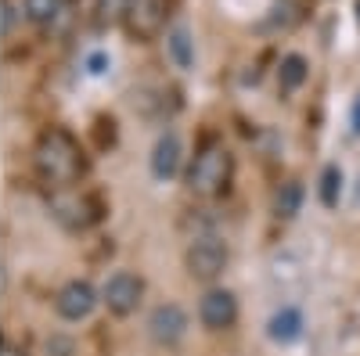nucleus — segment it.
I'll return each mask as SVG.
<instances>
[{
  "label": "nucleus",
  "instance_id": "nucleus-1",
  "mask_svg": "<svg viewBox=\"0 0 360 356\" xmlns=\"http://www.w3.org/2000/svg\"><path fill=\"white\" fill-rule=\"evenodd\" d=\"M33 169H37L40 180L51 184L54 191L72 187L83 176V169H86L79 140L69 130H47V133H40V140L33 147Z\"/></svg>",
  "mask_w": 360,
  "mask_h": 356
},
{
  "label": "nucleus",
  "instance_id": "nucleus-2",
  "mask_svg": "<svg viewBox=\"0 0 360 356\" xmlns=\"http://www.w3.org/2000/svg\"><path fill=\"white\" fill-rule=\"evenodd\" d=\"M184 180H188V191L198 195V198L224 195L231 187V180H234V155L227 152L220 140H209L202 152L195 155V162L188 166Z\"/></svg>",
  "mask_w": 360,
  "mask_h": 356
},
{
  "label": "nucleus",
  "instance_id": "nucleus-3",
  "mask_svg": "<svg viewBox=\"0 0 360 356\" xmlns=\"http://www.w3.org/2000/svg\"><path fill=\"white\" fill-rule=\"evenodd\" d=\"M227 263H231V249L220 242V237H213V234L195 237V242L188 245V252H184L188 274H191L195 281H202V284L217 281V277L227 270Z\"/></svg>",
  "mask_w": 360,
  "mask_h": 356
},
{
  "label": "nucleus",
  "instance_id": "nucleus-4",
  "mask_svg": "<svg viewBox=\"0 0 360 356\" xmlns=\"http://www.w3.org/2000/svg\"><path fill=\"white\" fill-rule=\"evenodd\" d=\"M101 303H105L108 313H115V317L137 313V306L144 303V277L134 274V270H115V274L101 284Z\"/></svg>",
  "mask_w": 360,
  "mask_h": 356
},
{
  "label": "nucleus",
  "instance_id": "nucleus-5",
  "mask_svg": "<svg viewBox=\"0 0 360 356\" xmlns=\"http://www.w3.org/2000/svg\"><path fill=\"white\" fill-rule=\"evenodd\" d=\"M98 303H101V291L90 281H83V277H72V281H65L62 288H58L54 313L62 320H69V324H79V320H86L90 313H94Z\"/></svg>",
  "mask_w": 360,
  "mask_h": 356
},
{
  "label": "nucleus",
  "instance_id": "nucleus-6",
  "mask_svg": "<svg viewBox=\"0 0 360 356\" xmlns=\"http://www.w3.org/2000/svg\"><path fill=\"white\" fill-rule=\"evenodd\" d=\"M188 328H191V320H188L184 306H176V303H162V306H155L152 313H148V335H152V342L162 345V349L180 345L184 335H188Z\"/></svg>",
  "mask_w": 360,
  "mask_h": 356
},
{
  "label": "nucleus",
  "instance_id": "nucleus-7",
  "mask_svg": "<svg viewBox=\"0 0 360 356\" xmlns=\"http://www.w3.org/2000/svg\"><path fill=\"white\" fill-rule=\"evenodd\" d=\"M51 216L65 230H86L90 223L98 220V209H94V202H90L86 195H79L72 187H62V191H54V198H51Z\"/></svg>",
  "mask_w": 360,
  "mask_h": 356
},
{
  "label": "nucleus",
  "instance_id": "nucleus-8",
  "mask_svg": "<svg viewBox=\"0 0 360 356\" xmlns=\"http://www.w3.org/2000/svg\"><path fill=\"white\" fill-rule=\"evenodd\" d=\"M198 320L205 331H227L238 324V295L231 288H209L198 299Z\"/></svg>",
  "mask_w": 360,
  "mask_h": 356
},
{
  "label": "nucleus",
  "instance_id": "nucleus-9",
  "mask_svg": "<svg viewBox=\"0 0 360 356\" xmlns=\"http://www.w3.org/2000/svg\"><path fill=\"white\" fill-rule=\"evenodd\" d=\"M166 0H130L127 4V33L137 37V40H152L166 29Z\"/></svg>",
  "mask_w": 360,
  "mask_h": 356
},
{
  "label": "nucleus",
  "instance_id": "nucleus-10",
  "mask_svg": "<svg viewBox=\"0 0 360 356\" xmlns=\"http://www.w3.org/2000/svg\"><path fill=\"white\" fill-rule=\"evenodd\" d=\"M148 166H152V176H155V180H162V184H166V180H176L180 169H184V140H180L173 130L159 133Z\"/></svg>",
  "mask_w": 360,
  "mask_h": 356
},
{
  "label": "nucleus",
  "instance_id": "nucleus-11",
  "mask_svg": "<svg viewBox=\"0 0 360 356\" xmlns=\"http://www.w3.org/2000/svg\"><path fill=\"white\" fill-rule=\"evenodd\" d=\"M303 331H307V317H303V310L292 306V303L278 306L274 313H270V320H266V338L274 345H292V342L303 338Z\"/></svg>",
  "mask_w": 360,
  "mask_h": 356
},
{
  "label": "nucleus",
  "instance_id": "nucleus-12",
  "mask_svg": "<svg viewBox=\"0 0 360 356\" xmlns=\"http://www.w3.org/2000/svg\"><path fill=\"white\" fill-rule=\"evenodd\" d=\"M166 54L176 69H195V40H191V29L188 25H173L166 29Z\"/></svg>",
  "mask_w": 360,
  "mask_h": 356
},
{
  "label": "nucleus",
  "instance_id": "nucleus-13",
  "mask_svg": "<svg viewBox=\"0 0 360 356\" xmlns=\"http://www.w3.org/2000/svg\"><path fill=\"white\" fill-rule=\"evenodd\" d=\"M310 79V62L303 54H285L278 65V91L281 94H295L299 86Z\"/></svg>",
  "mask_w": 360,
  "mask_h": 356
},
{
  "label": "nucleus",
  "instance_id": "nucleus-14",
  "mask_svg": "<svg viewBox=\"0 0 360 356\" xmlns=\"http://www.w3.org/2000/svg\"><path fill=\"white\" fill-rule=\"evenodd\" d=\"M342 169H339V162H328L324 169H321V180H317V198H321V205L324 209H339V202H342Z\"/></svg>",
  "mask_w": 360,
  "mask_h": 356
},
{
  "label": "nucleus",
  "instance_id": "nucleus-15",
  "mask_svg": "<svg viewBox=\"0 0 360 356\" xmlns=\"http://www.w3.org/2000/svg\"><path fill=\"white\" fill-rule=\"evenodd\" d=\"M303 209V184L299 180H285L274 195V216L278 220H295Z\"/></svg>",
  "mask_w": 360,
  "mask_h": 356
},
{
  "label": "nucleus",
  "instance_id": "nucleus-16",
  "mask_svg": "<svg viewBox=\"0 0 360 356\" xmlns=\"http://www.w3.org/2000/svg\"><path fill=\"white\" fill-rule=\"evenodd\" d=\"M22 8H25V18H29V22H37V25H51V22L62 18L65 0H22Z\"/></svg>",
  "mask_w": 360,
  "mask_h": 356
},
{
  "label": "nucleus",
  "instance_id": "nucleus-17",
  "mask_svg": "<svg viewBox=\"0 0 360 356\" xmlns=\"http://www.w3.org/2000/svg\"><path fill=\"white\" fill-rule=\"evenodd\" d=\"M127 4L130 0H98V22L101 25H112V22H123L127 18Z\"/></svg>",
  "mask_w": 360,
  "mask_h": 356
},
{
  "label": "nucleus",
  "instance_id": "nucleus-18",
  "mask_svg": "<svg viewBox=\"0 0 360 356\" xmlns=\"http://www.w3.org/2000/svg\"><path fill=\"white\" fill-rule=\"evenodd\" d=\"M15 25V4L11 0H0V37H8Z\"/></svg>",
  "mask_w": 360,
  "mask_h": 356
},
{
  "label": "nucleus",
  "instance_id": "nucleus-19",
  "mask_svg": "<svg viewBox=\"0 0 360 356\" xmlns=\"http://www.w3.org/2000/svg\"><path fill=\"white\" fill-rule=\"evenodd\" d=\"M108 65H112V62H108L105 54H90V58H86V69H90V76H101Z\"/></svg>",
  "mask_w": 360,
  "mask_h": 356
},
{
  "label": "nucleus",
  "instance_id": "nucleus-20",
  "mask_svg": "<svg viewBox=\"0 0 360 356\" xmlns=\"http://www.w3.org/2000/svg\"><path fill=\"white\" fill-rule=\"evenodd\" d=\"M0 356H29L22 345H15V342H8V338H0Z\"/></svg>",
  "mask_w": 360,
  "mask_h": 356
},
{
  "label": "nucleus",
  "instance_id": "nucleus-21",
  "mask_svg": "<svg viewBox=\"0 0 360 356\" xmlns=\"http://www.w3.org/2000/svg\"><path fill=\"white\" fill-rule=\"evenodd\" d=\"M353 133L360 137V98H356V105H353Z\"/></svg>",
  "mask_w": 360,
  "mask_h": 356
},
{
  "label": "nucleus",
  "instance_id": "nucleus-22",
  "mask_svg": "<svg viewBox=\"0 0 360 356\" xmlns=\"http://www.w3.org/2000/svg\"><path fill=\"white\" fill-rule=\"evenodd\" d=\"M356 25H360V0H356Z\"/></svg>",
  "mask_w": 360,
  "mask_h": 356
}]
</instances>
